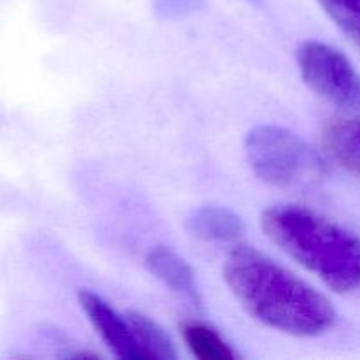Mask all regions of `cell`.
I'll return each instance as SVG.
<instances>
[{"instance_id": "cell-13", "label": "cell", "mask_w": 360, "mask_h": 360, "mask_svg": "<svg viewBox=\"0 0 360 360\" xmlns=\"http://www.w3.org/2000/svg\"><path fill=\"white\" fill-rule=\"evenodd\" d=\"M248 2H259V0H248Z\"/></svg>"}, {"instance_id": "cell-2", "label": "cell", "mask_w": 360, "mask_h": 360, "mask_svg": "<svg viewBox=\"0 0 360 360\" xmlns=\"http://www.w3.org/2000/svg\"><path fill=\"white\" fill-rule=\"evenodd\" d=\"M267 238L330 290L360 288V236L299 204H276L260 217Z\"/></svg>"}, {"instance_id": "cell-8", "label": "cell", "mask_w": 360, "mask_h": 360, "mask_svg": "<svg viewBox=\"0 0 360 360\" xmlns=\"http://www.w3.org/2000/svg\"><path fill=\"white\" fill-rule=\"evenodd\" d=\"M186 231L204 243H236L245 234L241 217L225 206H200L186 218Z\"/></svg>"}, {"instance_id": "cell-3", "label": "cell", "mask_w": 360, "mask_h": 360, "mask_svg": "<svg viewBox=\"0 0 360 360\" xmlns=\"http://www.w3.org/2000/svg\"><path fill=\"white\" fill-rule=\"evenodd\" d=\"M253 174L274 188H297L319 178L320 162L311 148L280 125H257L245 137Z\"/></svg>"}, {"instance_id": "cell-4", "label": "cell", "mask_w": 360, "mask_h": 360, "mask_svg": "<svg viewBox=\"0 0 360 360\" xmlns=\"http://www.w3.org/2000/svg\"><path fill=\"white\" fill-rule=\"evenodd\" d=\"M301 77L319 97L360 116V74L334 46L304 41L295 53Z\"/></svg>"}, {"instance_id": "cell-10", "label": "cell", "mask_w": 360, "mask_h": 360, "mask_svg": "<svg viewBox=\"0 0 360 360\" xmlns=\"http://www.w3.org/2000/svg\"><path fill=\"white\" fill-rule=\"evenodd\" d=\"M127 316H129L137 340L146 354V360H171L178 357L171 336L162 329L160 323L141 311H129Z\"/></svg>"}, {"instance_id": "cell-9", "label": "cell", "mask_w": 360, "mask_h": 360, "mask_svg": "<svg viewBox=\"0 0 360 360\" xmlns=\"http://www.w3.org/2000/svg\"><path fill=\"white\" fill-rule=\"evenodd\" d=\"M179 333L193 357L200 360H236L239 357L232 345L210 323L186 320L179 326Z\"/></svg>"}, {"instance_id": "cell-6", "label": "cell", "mask_w": 360, "mask_h": 360, "mask_svg": "<svg viewBox=\"0 0 360 360\" xmlns=\"http://www.w3.org/2000/svg\"><path fill=\"white\" fill-rule=\"evenodd\" d=\"M146 267L160 283H164L174 294L181 295L186 301L200 304L199 287L195 281V273L181 255L169 246H153L146 253Z\"/></svg>"}, {"instance_id": "cell-5", "label": "cell", "mask_w": 360, "mask_h": 360, "mask_svg": "<svg viewBox=\"0 0 360 360\" xmlns=\"http://www.w3.org/2000/svg\"><path fill=\"white\" fill-rule=\"evenodd\" d=\"M77 301L95 333L118 359L146 360L129 316L116 311L108 301L90 290L77 292Z\"/></svg>"}, {"instance_id": "cell-7", "label": "cell", "mask_w": 360, "mask_h": 360, "mask_svg": "<svg viewBox=\"0 0 360 360\" xmlns=\"http://www.w3.org/2000/svg\"><path fill=\"white\" fill-rule=\"evenodd\" d=\"M320 146L323 153L360 178V116L350 115L334 118L323 125L320 134Z\"/></svg>"}, {"instance_id": "cell-12", "label": "cell", "mask_w": 360, "mask_h": 360, "mask_svg": "<svg viewBox=\"0 0 360 360\" xmlns=\"http://www.w3.org/2000/svg\"><path fill=\"white\" fill-rule=\"evenodd\" d=\"M197 4L199 0H157V9L165 16H172V14H183L195 9Z\"/></svg>"}, {"instance_id": "cell-1", "label": "cell", "mask_w": 360, "mask_h": 360, "mask_svg": "<svg viewBox=\"0 0 360 360\" xmlns=\"http://www.w3.org/2000/svg\"><path fill=\"white\" fill-rule=\"evenodd\" d=\"M224 280L252 319L294 338H316L333 329L336 311L316 288L253 246L227 255Z\"/></svg>"}, {"instance_id": "cell-11", "label": "cell", "mask_w": 360, "mask_h": 360, "mask_svg": "<svg viewBox=\"0 0 360 360\" xmlns=\"http://www.w3.org/2000/svg\"><path fill=\"white\" fill-rule=\"evenodd\" d=\"M327 16L360 48V0H319Z\"/></svg>"}]
</instances>
